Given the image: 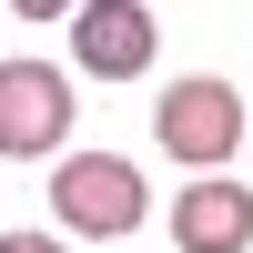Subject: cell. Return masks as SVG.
Returning <instances> with one entry per match:
<instances>
[{
  "instance_id": "obj_1",
  "label": "cell",
  "mask_w": 253,
  "mask_h": 253,
  "mask_svg": "<svg viewBox=\"0 0 253 253\" xmlns=\"http://www.w3.org/2000/svg\"><path fill=\"white\" fill-rule=\"evenodd\" d=\"M243 132H253V112H243V91L223 71H193V81H172V91L152 101V142L182 172H223V162L243 152Z\"/></svg>"
},
{
  "instance_id": "obj_2",
  "label": "cell",
  "mask_w": 253,
  "mask_h": 253,
  "mask_svg": "<svg viewBox=\"0 0 253 253\" xmlns=\"http://www.w3.org/2000/svg\"><path fill=\"white\" fill-rule=\"evenodd\" d=\"M51 213H61V233H81V243H122L142 213H152L142 162H122V152H61V172H51Z\"/></svg>"
},
{
  "instance_id": "obj_3",
  "label": "cell",
  "mask_w": 253,
  "mask_h": 253,
  "mask_svg": "<svg viewBox=\"0 0 253 253\" xmlns=\"http://www.w3.org/2000/svg\"><path fill=\"white\" fill-rule=\"evenodd\" d=\"M61 142H71V71L0 61V162H41Z\"/></svg>"
},
{
  "instance_id": "obj_4",
  "label": "cell",
  "mask_w": 253,
  "mask_h": 253,
  "mask_svg": "<svg viewBox=\"0 0 253 253\" xmlns=\"http://www.w3.org/2000/svg\"><path fill=\"white\" fill-rule=\"evenodd\" d=\"M162 51V20L142 10V0H81L71 10V61L91 81H142Z\"/></svg>"
},
{
  "instance_id": "obj_5",
  "label": "cell",
  "mask_w": 253,
  "mask_h": 253,
  "mask_svg": "<svg viewBox=\"0 0 253 253\" xmlns=\"http://www.w3.org/2000/svg\"><path fill=\"white\" fill-rule=\"evenodd\" d=\"M172 243H182V253H243V243H253V182L193 172L182 203H172Z\"/></svg>"
},
{
  "instance_id": "obj_6",
  "label": "cell",
  "mask_w": 253,
  "mask_h": 253,
  "mask_svg": "<svg viewBox=\"0 0 253 253\" xmlns=\"http://www.w3.org/2000/svg\"><path fill=\"white\" fill-rule=\"evenodd\" d=\"M0 253H71L61 233H0Z\"/></svg>"
},
{
  "instance_id": "obj_7",
  "label": "cell",
  "mask_w": 253,
  "mask_h": 253,
  "mask_svg": "<svg viewBox=\"0 0 253 253\" xmlns=\"http://www.w3.org/2000/svg\"><path fill=\"white\" fill-rule=\"evenodd\" d=\"M10 10H20V20H71L81 0H10Z\"/></svg>"
},
{
  "instance_id": "obj_8",
  "label": "cell",
  "mask_w": 253,
  "mask_h": 253,
  "mask_svg": "<svg viewBox=\"0 0 253 253\" xmlns=\"http://www.w3.org/2000/svg\"><path fill=\"white\" fill-rule=\"evenodd\" d=\"M243 152H253V132H243Z\"/></svg>"
},
{
  "instance_id": "obj_9",
  "label": "cell",
  "mask_w": 253,
  "mask_h": 253,
  "mask_svg": "<svg viewBox=\"0 0 253 253\" xmlns=\"http://www.w3.org/2000/svg\"><path fill=\"white\" fill-rule=\"evenodd\" d=\"M0 10H10V0H0Z\"/></svg>"
},
{
  "instance_id": "obj_10",
  "label": "cell",
  "mask_w": 253,
  "mask_h": 253,
  "mask_svg": "<svg viewBox=\"0 0 253 253\" xmlns=\"http://www.w3.org/2000/svg\"><path fill=\"white\" fill-rule=\"evenodd\" d=\"M112 253H122V243H112Z\"/></svg>"
}]
</instances>
